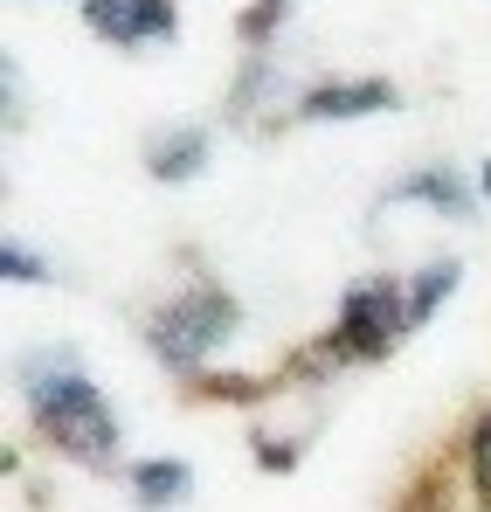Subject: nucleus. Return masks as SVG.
<instances>
[{"mask_svg":"<svg viewBox=\"0 0 491 512\" xmlns=\"http://www.w3.org/2000/svg\"><path fill=\"white\" fill-rule=\"evenodd\" d=\"M21 402L28 423L42 429L56 450H70L77 464H111L118 457V416L104 402V388L83 374L77 346H35L21 353Z\"/></svg>","mask_w":491,"mask_h":512,"instance_id":"obj_1","label":"nucleus"},{"mask_svg":"<svg viewBox=\"0 0 491 512\" xmlns=\"http://www.w3.org/2000/svg\"><path fill=\"white\" fill-rule=\"evenodd\" d=\"M236 326H243L236 291H222L215 277H187L166 305L146 312V346L160 353V367H173V374H201L215 346L236 340Z\"/></svg>","mask_w":491,"mask_h":512,"instance_id":"obj_2","label":"nucleus"},{"mask_svg":"<svg viewBox=\"0 0 491 512\" xmlns=\"http://www.w3.org/2000/svg\"><path fill=\"white\" fill-rule=\"evenodd\" d=\"M409 284L402 277H360V284H346V298H339V319H332V333L319 340L326 360H381L395 340H409Z\"/></svg>","mask_w":491,"mask_h":512,"instance_id":"obj_3","label":"nucleus"},{"mask_svg":"<svg viewBox=\"0 0 491 512\" xmlns=\"http://www.w3.org/2000/svg\"><path fill=\"white\" fill-rule=\"evenodd\" d=\"M83 21L118 42V49H139V42H173L180 35V7L173 0H83Z\"/></svg>","mask_w":491,"mask_h":512,"instance_id":"obj_4","label":"nucleus"},{"mask_svg":"<svg viewBox=\"0 0 491 512\" xmlns=\"http://www.w3.org/2000/svg\"><path fill=\"white\" fill-rule=\"evenodd\" d=\"M402 104V90L388 84V77H346V84H312L291 97V118H374V111H395Z\"/></svg>","mask_w":491,"mask_h":512,"instance_id":"obj_5","label":"nucleus"},{"mask_svg":"<svg viewBox=\"0 0 491 512\" xmlns=\"http://www.w3.org/2000/svg\"><path fill=\"white\" fill-rule=\"evenodd\" d=\"M388 201H436L443 215H471V208H478V187L450 167V160H429V167L402 173V180L388 187Z\"/></svg>","mask_w":491,"mask_h":512,"instance_id":"obj_6","label":"nucleus"},{"mask_svg":"<svg viewBox=\"0 0 491 512\" xmlns=\"http://www.w3.org/2000/svg\"><path fill=\"white\" fill-rule=\"evenodd\" d=\"M146 167L153 180H194V173L208 167V132L201 125H166L146 139Z\"/></svg>","mask_w":491,"mask_h":512,"instance_id":"obj_7","label":"nucleus"},{"mask_svg":"<svg viewBox=\"0 0 491 512\" xmlns=\"http://www.w3.org/2000/svg\"><path fill=\"white\" fill-rule=\"evenodd\" d=\"M402 284H409V326H422V319H429V312H436V305L464 284V263H457V256H436V263L409 270Z\"/></svg>","mask_w":491,"mask_h":512,"instance_id":"obj_8","label":"nucleus"},{"mask_svg":"<svg viewBox=\"0 0 491 512\" xmlns=\"http://www.w3.org/2000/svg\"><path fill=\"white\" fill-rule=\"evenodd\" d=\"M187 485H194V471L180 464V457H146V464H132V492H139V506H173V499H187Z\"/></svg>","mask_w":491,"mask_h":512,"instance_id":"obj_9","label":"nucleus"},{"mask_svg":"<svg viewBox=\"0 0 491 512\" xmlns=\"http://www.w3.org/2000/svg\"><path fill=\"white\" fill-rule=\"evenodd\" d=\"M464 464H471V485L485 492V506H491V409L478 416V429H471V443H464Z\"/></svg>","mask_w":491,"mask_h":512,"instance_id":"obj_10","label":"nucleus"},{"mask_svg":"<svg viewBox=\"0 0 491 512\" xmlns=\"http://www.w3.org/2000/svg\"><path fill=\"white\" fill-rule=\"evenodd\" d=\"M0 277H7V284H49V263L35 250H21V243H7V250H0Z\"/></svg>","mask_w":491,"mask_h":512,"instance_id":"obj_11","label":"nucleus"},{"mask_svg":"<svg viewBox=\"0 0 491 512\" xmlns=\"http://www.w3.org/2000/svg\"><path fill=\"white\" fill-rule=\"evenodd\" d=\"M291 7H298V0H256V7L243 14V35L256 42V49H263V42H270V28H277V21H284Z\"/></svg>","mask_w":491,"mask_h":512,"instance_id":"obj_12","label":"nucleus"},{"mask_svg":"<svg viewBox=\"0 0 491 512\" xmlns=\"http://www.w3.org/2000/svg\"><path fill=\"white\" fill-rule=\"evenodd\" d=\"M478 194H491V160H485V173H478Z\"/></svg>","mask_w":491,"mask_h":512,"instance_id":"obj_13","label":"nucleus"}]
</instances>
